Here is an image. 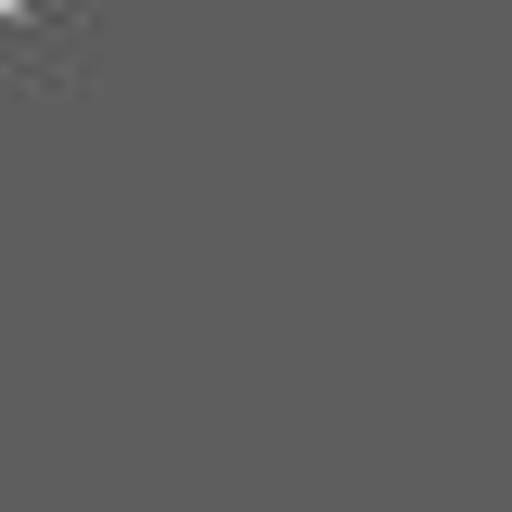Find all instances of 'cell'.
Masks as SVG:
<instances>
[{"label": "cell", "instance_id": "1", "mask_svg": "<svg viewBox=\"0 0 512 512\" xmlns=\"http://www.w3.org/2000/svg\"><path fill=\"white\" fill-rule=\"evenodd\" d=\"M0 26H52V0H0Z\"/></svg>", "mask_w": 512, "mask_h": 512}]
</instances>
